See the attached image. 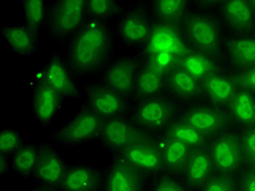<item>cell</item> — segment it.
<instances>
[{"label": "cell", "mask_w": 255, "mask_h": 191, "mask_svg": "<svg viewBox=\"0 0 255 191\" xmlns=\"http://www.w3.org/2000/svg\"><path fill=\"white\" fill-rule=\"evenodd\" d=\"M113 47L109 22L86 20L69 42L66 60L77 76H90L105 67Z\"/></svg>", "instance_id": "1"}, {"label": "cell", "mask_w": 255, "mask_h": 191, "mask_svg": "<svg viewBox=\"0 0 255 191\" xmlns=\"http://www.w3.org/2000/svg\"><path fill=\"white\" fill-rule=\"evenodd\" d=\"M86 22L85 0H59L48 9V33L60 44L70 42Z\"/></svg>", "instance_id": "2"}, {"label": "cell", "mask_w": 255, "mask_h": 191, "mask_svg": "<svg viewBox=\"0 0 255 191\" xmlns=\"http://www.w3.org/2000/svg\"><path fill=\"white\" fill-rule=\"evenodd\" d=\"M104 120L88 107L79 109L66 124L61 125L51 136V140L63 146H79L101 138Z\"/></svg>", "instance_id": "3"}, {"label": "cell", "mask_w": 255, "mask_h": 191, "mask_svg": "<svg viewBox=\"0 0 255 191\" xmlns=\"http://www.w3.org/2000/svg\"><path fill=\"white\" fill-rule=\"evenodd\" d=\"M185 36L195 50L217 57L220 50V32L212 16L195 12L185 19Z\"/></svg>", "instance_id": "4"}, {"label": "cell", "mask_w": 255, "mask_h": 191, "mask_svg": "<svg viewBox=\"0 0 255 191\" xmlns=\"http://www.w3.org/2000/svg\"><path fill=\"white\" fill-rule=\"evenodd\" d=\"M215 171L233 174L245 163L240 137L234 132L225 131L213 138L207 147Z\"/></svg>", "instance_id": "5"}, {"label": "cell", "mask_w": 255, "mask_h": 191, "mask_svg": "<svg viewBox=\"0 0 255 191\" xmlns=\"http://www.w3.org/2000/svg\"><path fill=\"white\" fill-rule=\"evenodd\" d=\"M74 76L67 60L59 55H51L39 73V78L63 100H78L81 95V89Z\"/></svg>", "instance_id": "6"}, {"label": "cell", "mask_w": 255, "mask_h": 191, "mask_svg": "<svg viewBox=\"0 0 255 191\" xmlns=\"http://www.w3.org/2000/svg\"><path fill=\"white\" fill-rule=\"evenodd\" d=\"M148 137L145 129L124 117L105 120L101 139L104 146L114 153H123L131 144Z\"/></svg>", "instance_id": "7"}, {"label": "cell", "mask_w": 255, "mask_h": 191, "mask_svg": "<svg viewBox=\"0 0 255 191\" xmlns=\"http://www.w3.org/2000/svg\"><path fill=\"white\" fill-rule=\"evenodd\" d=\"M84 96L88 106L104 120L124 117L128 104L126 98L105 84H86Z\"/></svg>", "instance_id": "8"}, {"label": "cell", "mask_w": 255, "mask_h": 191, "mask_svg": "<svg viewBox=\"0 0 255 191\" xmlns=\"http://www.w3.org/2000/svg\"><path fill=\"white\" fill-rule=\"evenodd\" d=\"M140 68L135 58L127 56L116 58L105 69L103 82L109 89L128 98L134 94L136 77Z\"/></svg>", "instance_id": "9"}, {"label": "cell", "mask_w": 255, "mask_h": 191, "mask_svg": "<svg viewBox=\"0 0 255 191\" xmlns=\"http://www.w3.org/2000/svg\"><path fill=\"white\" fill-rule=\"evenodd\" d=\"M207 139L215 138L227 130L229 117L223 108L214 105H195L185 111L180 118Z\"/></svg>", "instance_id": "10"}, {"label": "cell", "mask_w": 255, "mask_h": 191, "mask_svg": "<svg viewBox=\"0 0 255 191\" xmlns=\"http://www.w3.org/2000/svg\"><path fill=\"white\" fill-rule=\"evenodd\" d=\"M191 49L192 47L187 43L180 28L157 22L153 25L152 34L145 46V55L170 53L181 59Z\"/></svg>", "instance_id": "11"}, {"label": "cell", "mask_w": 255, "mask_h": 191, "mask_svg": "<svg viewBox=\"0 0 255 191\" xmlns=\"http://www.w3.org/2000/svg\"><path fill=\"white\" fill-rule=\"evenodd\" d=\"M153 23L142 9L133 8L124 11L118 22V33L123 43L138 47L147 44L153 30Z\"/></svg>", "instance_id": "12"}, {"label": "cell", "mask_w": 255, "mask_h": 191, "mask_svg": "<svg viewBox=\"0 0 255 191\" xmlns=\"http://www.w3.org/2000/svg\"><path fill=\"white\" fill-rule=\"evenodd\" d=\"M120 155L141 173L156 174L165 167L159 146L149 137L131 144Z\"/></svg>", "instance_id": "13"}, {"label": "cell", "mask_w": 255, "mask_h": 191, "mask_svg": "<svg viewBox=\"0 0 255 191\" xmlns=\"http://www.w3.org/2000/svg\"><path fill=\"white\" fill-rule=\"evenodd\" d=\"M173 113L175 107L168 98L156 96L140 102L135 109V120L144 129L160 130L170 124Z\"/></svg>", "instance_id": "14"}, {"label": "cell", "mask_w": 255, "mask_h": 191, "mask_svg": "<svg viewBox=\"0 0 255 191\" xmlns=\"http://www.w3.org/2000/svg\"><path fill=\"white\" fill-rule=\"evenodd\" d=\"M62 101L63 98L40 78L32 86V111L44 127H49L58 117Z\"/></svg>", "instance_id": "15"}, {"label": "cell", "mask_w": 255, "mask_h": 191, "mask_svg": "<svg viewBox=\"0 0 255 191\" xmlns=\"http://www.w3.org/2000/svg\"><path fill=\"white\" fill-rule=\"evenodd\" d=\"M68 169L66 161L53 147L42 146L38 163L33 176L42 186L59 188Z\"/></svg>", "instance_id": "16"}, {"label": "cell", "mask_w": 255, "mask_h": 191, "mask_svg": "<svg viewBox=\"0 0 255 191\" xmlns=\"http://www.w3.org/2000/svg\"><path fill=\"white\" fill-rule=\"evenodd\" d=\"M104 185L105 191H143L141 172L123 156L109 165Z\"/></svg>", "instance_id": "17"}, {"label": "cell", "mask_w": 255, "mask_h": 191, "mask_svg": "<svg viewBox=\"0 0 255 191\" xmlns=\"http://www.w3.org/2000/svg\"><path fill=\"white\" fill-rule=\"evenodd\" d=\"M0 31L5 45L16 56L27 58L37 51L39 34L26 24H7L0 27Z\"/></svg>", "instance_id": "18"}, {"label": "cell", "mask_w": 255, "mask_h": 191, "mask_svg": "<svg viewBox=\"0 0 255 191\" xmlns=\"http://www.w3.org/2000/svg\"><path fill=\"white\" fill-rule=\"evenodd\" d=\"M239 91L233 77L218 72L202 81V92L212 105L220 108L229 107Z\"/></svg>", "instance_id": "19"}, {"label": "cell", "mask_w": 255, "mask_h": 191, "mask_svg": "<svg viewBox=\"0 0 255 191\" xmlns=\"http://www.w3.org/2000/svg\"><path fill=\"white\" fill-rule=\"evenodd\" d=\"M101 173L96 167L88 164H77L69 167L60 191H100Z\"/></svg>", "instance_id": "20"}, {"label": "cell", "mask_w": 255, "mask_h": 191, "mask_svg": "<svg viewBox=\"0 0 255 191\" xmlns=\"http://www.w3.org/2000/svg\"><path fill=\"white\" fill-rule=\"evenodd\" d=\"M223 16L231 30L241 35L251 32L255 24V11L250 1L245 0H230L223 4Z\"/></svg>", "instance_id": "21"}, {"label": "cell", "mask_w": 255, "mask_h": 191, "mask_svg": "<svg viewBox=\"0 0 255 191\" xmlns=\"http://www.w3.org/2000/svg\"><path fill=\"white\" fill-rule=\"evenodd\" d=\"M215 171L207 148L194 149L185 166V181L190 188L203 187Z\"/></svg>", "instance_id": "22"}, {"label": "cell", "mask_w": 255, "mask_h": 191, "mask_svg": "<svg viewBox=\"0 0 255 191\" xmlns=\"http://www.w3.org/2000/svg\"><path fill=\"white\" fill-rule=\"evenodd\" d=\"M226 51L230 62L239 71L255 67V36L247 34L227 39Z\"/></svg>", "instance_id": "23"}, {"label": "cell", "mask_w": 255, "mask_h": 191, "mask_svg": "<svg viewBox=\"0 0 255 191\" xmlns=\"http://www.w3.org/2000/svg\"><path fill=\"white\" fill-rule=\"evenodd\" d=\"M159 148L165 167L172 173L184 172L190 156L194 150L169 135L165 136Z\"/></svg>", "instance_id": "24"}, {"label": "cell", "mask_w": 255, "mask_h": 191, "mask_svg": "<svg viewBox=\"0 0 255 191\" xmlns=\"http://www.w3.org/2000/svg\"><path fill=\"white\" fill-rule=\"evenodd\" d=\"M167 86L171 93L181 101H193L202 93V82L181 67L167 76Z\"/></svg>", "instance_id": "25"}, {"label": "cell", "mask_w": 255, "mask_h": 191, "mask_svg": "<svg viewBox=\"0 0 255 191\" xmlns=\"http://www.w3.org/2000/svg\"><path fill=\"white\" fill-rule=\"evenodd\" d=\"M179 67L192 74L201 82L213 74L222 72L216 57L204 54L193 48L181 58L179 61Z\"/></svg>", "instance_id": "26"}, {"label": "cell", "mask_w": 255, "mask_h": 191, "mask_svg": "<svg viewBox=\"0 0 255 191\" xmlns=\"http://www.w3.org/2000/svg\"><path fill=\"white\" fill-rule=\"evenodd\" d=\"M167 86V77L143 65L137 72L134 95L140 100L159 96Z\"/></svg>", "instance_id": "27"}, {"label": "cell", "mask_w": 255, "mask_h": 191, "mask_svg": "<svg viewBox=\"0 0 255 191\" xmlns=\"http://www.w3.org/2000/svg\"><path fill=\"white\" fill-rule=\"evenodd\" d=\"M230 115L247 129L255 127V95L253 92L239 90L229 105Z\"/></svg>", "instance_id": "28"}, {"label": "cell", "mask_w": 255, "mask_h": 191, "mask_svg": "<svg viewBox=\"0 0 255 191\" xmlns=\"http://www.w3.org/2000/svg\"><path fill=\"white\" fill-rule=\"evenodd\" d=\"M40 153V147L34 143L24 142L12 156L11 170L20 177H30L35 173Z\"/></svg>", "instance_id": "29"}, {"label": "cell", "mask_w": 255, "mask_h": 191, "mask_svg": "<svg viewBox=\"0 0 255 191\" xmlns=\"http://www.w3.org/2000/svg\"><path fill=\"white\" fill-rule=\"evenodd\" d=\"M188 3L183 0H159L155 1L153 9L157 22L178 26L187 19Z\"/></svg>", "instance_id": "30"}, {"label": "cell", "mask_w": 255, "mask_h": 191, "mask_svg": "<svg viewBox=\"0 0 255 191\" xmlns=\"http://www.w3.org/2000/svg\"><path fill=\"white\" fill-rule=\"evenodd\" d=\"M48 2L45 0H24L22 1L24 24L37 34L47 25Z\"/></svg>", "instance_id": "31"}, {"label": "cell", "mask_w": 255, "mask_h": 191, "mask_svg": "<svg viewBox=\"0 0 255 191\" xmlns=\"http://www.w3.org/2000/svg\"><path fill=\"white\" fill-rule=\"evenodd\" d=\"M167 135L178 139L192 149L207 148L210 144V140L203 136L200 131L194 129L192 126L185 123L182 119H179L175 123H171L168 127Z\"/></svg>", "instance_id": "32"}, {"label": "cell", "mask_w": 255, "mask_h": 191, "mask_svg": "<svg viewBox=\"0 0 255 191\" xmlns=\"http://www.w3.org/2000/svg\"><path fill=\"white\" fill-rule=\"evenodd\" d=\"M120 11L121 5L113 0H85L86 20L109 22Z\"/></svg>", "instance_id": "33"}, {"label": "cell", "mask_w": 255, "mask_h": 191, "mask_svg": "<svg viewBox=\"0 0 255 191\" xmlns=\"http://www.w3.org/2000/svg\"><path fill=\"white\" fill-rule=\"evenodd\" d=\"M179 61L180 58L170 53H157L146 56V61L144 65L167 77L173 69L179 67Z\"/></svg>", "instance_id": "34"}, {"label": "cell", "mask_w": 255, "mask_h": 191, "mask_svg": "<svg viewBox=\"0 0 255 191\" xmlns=\"http://www.w3.org/2000/svg\"><path fill=\"white\" fill-rule=\"evenodd\" d=\"M23 143V136L18 129H2L0 132V156H12Z\"/></svg>", "instance_id": "35"}, {"label": "cell", "mask_w": 255, "mask_h": 191, "mask_svg": "<svg viewBox=\"0 0 255 191\" xmlns=\"http://www.w3.org/2000/svg\"><path fill=\"white\" fill-rule=\"evenodd\" d=\"M202 191H236V183L230 174H213L203 185Z\"/></svg>", "instance_id": "36"}, {"label": "cell", "mask_w": 255, "mask_h": 191, "mask_svg": "<svg viewBox=\"0 0 255 191\" xmlns=\"http://www.w3.org/2000/svg\"><path fill=\"white\" fill-rule=\"evenodd\" d=\"M243 155H245V163L251 167H255V127L247 129L240 136Z\"/></svg>", "instance_id": "37"}, {"label": "cell", "mask_w": 255, "mask_h": 191, "mask_svg": "<svg viewBox=\"0 0 255 191\" xmlns=\"http://www.w3.org/2000/svg\"><path fill=\"white\" fill-rule=\"evenodd\" d=\"M238 89L255 92V67L231 74Z\"/></svg>", "instance_id": "38"}, {"label": "cell", "mask_w": 255, "mask_h": 191, "mask_svg": "<svg viewBox=\"0 0 255 191\" xmlns=\"http://www.w3.org/2000/svg\"><path fill=\"white\" fill-rule=\"evenodd\" d=\"M152 191H185V189L176 179L165 177L156 183Z\"/></svg>", "instance_id": "39"}, {"label": "cell", "mask_w": 255, "mask_h": 191, "mask_svg": "<svg viewBox=\"0 0 255 191\" xmlns=\"http://www.w3.org/2000/svg\"><path fill=\"white\" fill-rule=\"evenodd\" d=\"M241 191H255V167L243 174L240 181Z\"/></svg>", "instance_id": "40"}, {"label": "cell", "mask_w": 255, "mask_h": 191, "mask_svg": "<svg viewBox=\"0 0 255 191\" xmlns=\"http://www.w3.org/2000/svg\"><path fill=\"white\" fill-rule=\"evenodd\" d=\"M11 170V158L10 156H0V172L7 174Z\"/></svg>", "instance_id": "41"}, {"label": "cell", "mask_w": 255, "mask_h": 191, "mask_svg": "<svg viewBox=\"0 0 255 191\" xmlns=\"http://www.w3.org/2000/svg\"><path fill=\"white\" fill-rule=\"evenodd\" d=\"M31 191H60L59 188H55V187H48V186H40L33 188Z\"/></svg>", "instance_id": "42"}, {"label": "cell", "mask_w": 255, "mask_h": 191, "mask_svg": "<svg viewBox=\"0 0 255 191\" xmlns=\"http://www.w3.org/2000/svg\"><path fill=\"white\" fill-rule=\"evenodd\" d=\"M251 2V5H252V8H253V10L255 11V0H253V1H250Z\"/></svg>", "instance_id": "43"}]
</instances>
